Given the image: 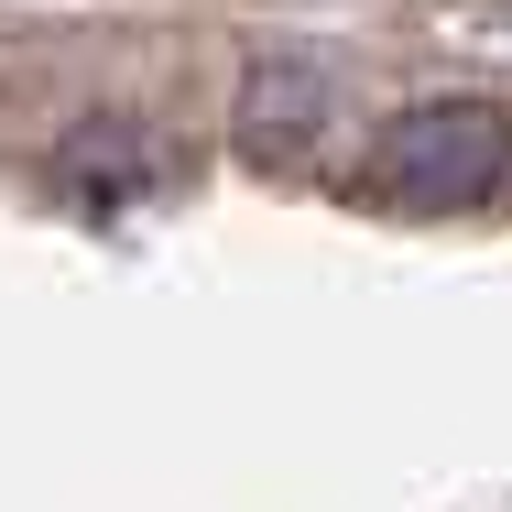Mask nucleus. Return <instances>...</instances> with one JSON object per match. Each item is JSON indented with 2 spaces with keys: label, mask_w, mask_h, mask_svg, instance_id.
I'll list each match as a JSON object with an SVG mask.
<instances>
[{
  "label": "nucleus",
  "mask_w": 512,
  "mask_h": 512,
  "mask_svg": "<svg viewBox=\"0 0 512 512\" xmlns=\"http://www.w3.org/2000/svg\"><path fill=\"white\" fill-rule=\"evenodd\" d=\"M360 186L404 218H458L512 186V109L502 99H414L382 120Z\"/></svg>",
  "instance_id": "1"
},
{
  "label": "nucleus",
  "mask_w": 512,
  "mask_h": 512,
  "mask_svg": "<svg viewBox=\"0 0 512 512\" xmlns=\"http://www.w3.org/2000/svg\"><path fill=\"white\" fill-rule=\"evenodd\" d=\"M327 109H338L327 66H306V55H262L251 88H240V142H251L262 164H306L316 131H327Z\"/></svg>",
  "instance_id": "2"
}]
</instances>
